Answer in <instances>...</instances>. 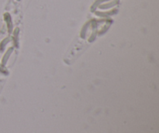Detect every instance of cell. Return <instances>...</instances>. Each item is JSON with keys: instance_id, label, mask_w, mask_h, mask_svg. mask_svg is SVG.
Wrapping results in <instances>:
<instances>
[]
</instances>
